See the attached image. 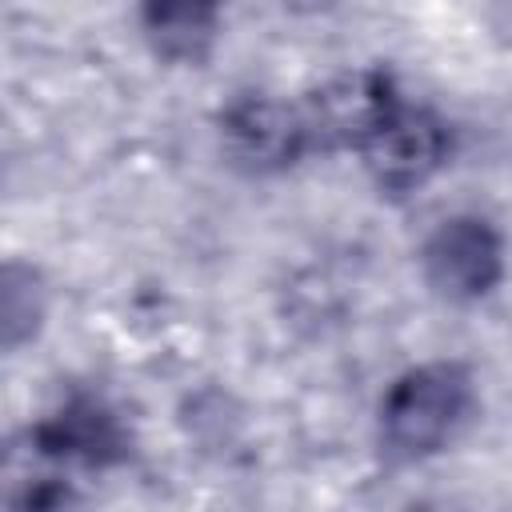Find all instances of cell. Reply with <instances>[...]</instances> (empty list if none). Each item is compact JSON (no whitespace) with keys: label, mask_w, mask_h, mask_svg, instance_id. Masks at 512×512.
Wrapping results in <instances>:
<instances>
[{"label":"cell","mask_w":512,"mask_h":512,"mask_svg":"<svg viewBox=\"0 0 512 512\" xmlns=\"http://www.w3.org/2000/svg\"><path fill=\"white\" fill-rule=\"evenodd\" d=\"M40 440H44L48 452L76 456V460H88V464H104V460L124 456V436H120L116 420L96 404L64 408L56 420H48L40 428Z\"/></svg>","instance_id":"cell-6"},{"label":"cell","mask_w":512,"mask_h":512,"mask_svg":"<svg viewBox=\"0 0 512 512\" xmlns=\"http://www.w3.org/2000/svg\"><path fill=\"white\" fill-rule=\"evenodd\" d=\"M304 144H308L304 116L276 100L248 96L224 112V148L248 172H276L292 164Z\"/></svg>","instance_id":"cell-5"},{"label":"cell","mask_w":512,"mask_h":512,"mask_svg":"<svg viewBox=\"0 0 512 512\" xmlns=\"http://www.w3.org/2000/svg\"><path fill=\"white\" fill-rule=\"evenodd\" d=\"M472 404V376L452 364H420L404 372L380 412V440L392 460H424L432 456L464 420Z\"/></svg>","instance_id":"cell-1"},{"label":"cell","mask_w":512,"mask_h":512,"mask_svg":"<svg viewBox=\"0 0 512 512\" xmlns=\"http://www.w3.org/2000/svg\"><path fill=\"white\" fill-rule=\"evenodd\" d=\"M444 148H448V136H444V124L432 112L396 104L392 116L368 136V144L360 152H364L368 172L384 188L404 192V188L424 184L440 168Z\"/></svg>","instance_id":"cell-3"},{"label":"cell","mask_w":512,"mask_h":512,"mask_svg":"<svg viewBox=\"0 0 512 512\" xmlns=\"http://www.w3.org/2000/svg\"><path fill=\"white\" fill-rule=\"evenodd\" d=\"M0 316H4V344L16 348L28 340L44 316V292L32 268L8 264L4 268V288H0Z\"/></svg>","instance_id":"cell-8"},{"label":"cell","mask_w":512,"mask_h":512,"mask_svg":"<svg viewBox=\"0 0 512 512\" xmlns=\"http://www.w3.org/2000/svg\"><path fill=\"white\" fill-rule=\"evenodd\" d=\"M428 284L448 300H480L504 276V244L480 216L444 220L424 244Z\"/></svg>","instance_id":"cell-2"},{"label":"cell","mask_w":512,"mask_h":512,"mask_svg":"<svg viewBox=\"0 0 512 512\" xmlns=\"http://www.w3.org/2000/svg\"><path fill=\"white\" fill-rule=\"evenodd\" d=\"M396 104L400 100L380 72H348L312 96L304 112V128H308V140L316 136L324 144L364 148L368 136L392 116Z\"/></svg>","instance_id":"cell-4"},{"label":"cell","mask_w":512,"mask_h":512,"mask_svg":"<svg viewBox=\"0 0 512 512\" xmlns=\"http://www.w3.org/2000/svg\"><path fill=\"white\" fill-rule=\"evenodd\" d=\"M144 32L156 52L172 60H200L216 40V8L204 4H152L144 8Z\"/></svg>","instance_id":"cell-7"}]
</instances>
